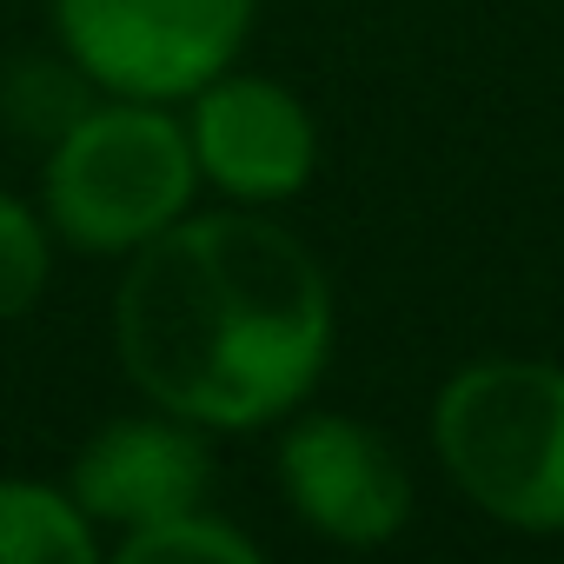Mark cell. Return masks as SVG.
Wrapping results in <instances>:
<instances>
[{"label":"cell","mask_w":564,"mask_h":564,"mask_svg":"<svg viewBox=\"0 0 564 564\" xmlns=\"http://www.w3.org/2000/svg\"><path fill=\"white\" fill-rule=\"evenodd\" d=\"M113 339L127 379L160 412L206 432H252L319 386L333 286L286 226L259 213H180L133 246Z\"/></svg>","instance_id":"obj_1"},{"label":"cell","mask_w":564,"mask_h":564,"mask_svg":"<svg viewBox=\"0 0 564 564\" xmlns=\"http://www.w3.org/2000/svg\"><path fill=\"white\" fill-rule=\"evenodd\" d=\"M452 485L511 531H564V366L478 359L432 412Z\"/></svg>","instance_id":"obj_2"},{"label":"cell","mask_w":564,"mask_h":564,"mask_svg":"<svg viewBox=\"0 0 564 564\" xmlns=\"http://www.w3.org/2000/svg\"><path fill=\"white\" fill-rule=\"evenodd\" d=\"M199 186L193 140L180 120H166V100H127L87 107L61 140H47L41 193L47 219L80 252H133L153 232H166Z\"/></svg>","instance_id":"obj_3"},{"label":"cell","mask_w":564,"mask_h":564,"mask_svg":"<svg viewBox=\"0 0 564 564\" xmlns=\"http://www.w3.org/2000/svg\"><path fill=\"white\" fill-rule=\"evenodd\" d=\"M259 0H54L74 67L127 100H193L232 67Z\"/></svg>","instance_id":"obj_4"},{"label":"cell","mask_w":564,"mask_h":564,"mask_svg":"<svg viewBox=\"0 0 564 564\" xmlns=\"http://www.w3.org/2000/svg\"><path fill=\"white\" fill-rule=\"evenodd\" d=\"M193 166L239 206H272L306 193L319 166V127L293 87L265 74H213L193 94Z\"/></svg>","instance_id":"obj_5"},{"label":"cell","mask_w":564,"mask_h":564,"mask_svg":"<svg viewBox=\"0 0 564 564\" xmlns=\"http://www.w3.org/2000/svg\"><path fill=\"white\" fill-rule=\"evenodd\" d=\"M279 478L293 511L333 544H386L412 518V471L386 432L346 412H306L279 438Z\"/></svg>","instance_id":"obj_6"},{"label":"cell","mask_w":564,"mask_h":564,"mask_svg":"<svg viewBox=\"0 0 564 564\" xmlns=\"http://www.w3.org/2000/svg\"><path fill=\"white\" fill-rule=\"evenodd\" d=\"M213 485V458H206V425L153 412V419H113L100 425L80 458H74V505L87 511V524H160L180 518L206 498Z\"/></svg>","instance_id":"obj_7"},{"label":"cell","mask_w":564,"mask_h":564,"mask_svg":"<svg viewBox=\"0 0 564 564\" xmlns=\"http://www.w3.org/2000/svg\"><path fill=\"white\" fill-rule=\"evenodd\" d=\"M87 557H100V538L74 498L28 478H0V564H87Z\"/></svg>","instance_id":"obj_8"},{"label":"cell","mask_w":564,"mask_h":564,"mask_svg":"<svg viewBox=\"0 0 564 564\" xmlns=\"http://www.w3.org/2000/svg\"><path fill=\"white\" fill-rule=\"evenodd\" d=\"M252 538L232 531L226 518L213 511H180V518H160V524H140V531H120V564H252Z\"/></svg>","instance_id":"obj_9"},{"label":"cell","mask_w":564,"mask_h":564,"mask_svg":"<svg viewBox=\"0 0 564 564\" xmlns=\"http://www.w3.org/2000/svg\"><path fill=\"white\" fill-rule=\"evenodd\" d=\"M87 74L80 67H47V61H28L8 74V87H0V100H8V113L34 133V140H61L94 100H87Z\"/></svg>","instance_id":"obj_10"},{"label":"cell","mask_w":564,"mask_h":564,"mask_svg":"<svg viewBox=\"0 0 564 564\" xmlns=\"http://www.w3.org/2000/svg\"><path fill=\"white\" fill-rule=\"evenodd\" d=\"M47 265H54V246H47V226L0 193V319H21L41 286H47Z\"/></svg>","instance_id":"obj_11"}]
</instances>
